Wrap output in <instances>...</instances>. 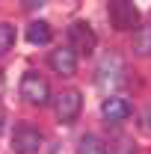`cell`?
Listing matches in <instances>:
<instances>
[{"label":"cell","instance_id":"1","mask_svg":"<svg viewBox=\"0 0 151 154\" xmlns=\"http://www.w3.org/2000/svg\"><path fill=\"white\" fill-rule=\"evenodd\" d=\"M21 95H24L27 104L42 107V104L51 101V86H48V80L39 74V71H27V74L21 77Z\"/></svg>","mask_w":151,"mask_h":154},{"label":"cell","instance_id":"2","mask_svg":"<svg viewBox=\"0 0 151 154\" xmlns=\"http://www.w3.org/2000/svg\"><path fill=\"white\" fill-rule=\"evenodd\" d=\"M68 48L74 51V54H83V57H89L95 51V45H98V38H95V30L86 24V21H74L71 27H68Z\"/></svg>","mask_w":151,"mask_h":154},{"label":"cell","instance_id":"3","mask_svg":"<svg viewBox=\"0 0 151 154\" xmlns=\"http://www.w3.org/2000/svg\"><path fill=\"white\" fill-rule=\"evenodd\" d=\"M110 24L116 30L128 33V30H133L139 24V9L133 3H128V0H113L110 3Z\"/></svg>","mask_w":151,"mask_h":154},{"label":"cell","instance_id":"4","mask_svg":"<svg viewBox=\"0 0 151 154\" xmlns=\"http://www.w3.org/2000/svg\"><path fill=\"white\" fill-rule=\"evenodd\" d=\"M54 110H57V119L59 122H74L80 110H83V95L77 89H62L54 101Z\"/></svg>","mask_w":151,"mask_h":154},{"label":"cell","instance_id":"5","mask_svg":"<svg viewBox=\"0 0 151 154\" xmlns=\"http://www.w3.org/2000/svg\"><path fill=\"white\" fill-rule=\"evenodd\" d=\"M42 148V134L33 125H18L12 134V151L15 154H39Z\"/></svg>","mask_w":151,"mask_h":154},{"label":"cell","instance_id":"6","mask_svg":"<svg viewBox=\"0 0 151 154\" xmlns=\"http://www.w3.org/2000/svg\"><path fill=\"white\" fill-rule=\"evenodd\" d=\"M122 74H125L122 59L116 57V54H107L104 62H101V68H98V83L104 89H119L122 86Z\"/></svg>","mask_w":151,"mask_h":154},{"label":"cell","instance_id":"7","mask_svg":"<svg viewBox=\"0 0 151 154\" xmlns=\"http://www.w3.org/2000/svg\"><path fill=\"white\" fill-rule=\"evenodd\" d=\"M48 65L62 77H71L77 71V54L68 48V45H62V48H54L51 51V57H48Z\"/></svg>","mask_w":151,"mask_h":154},{"label":"cell","instance_id":"8","mask_svg":"<svg viewBox=\"0 0 151 154\" xmlns=\"http://www.w3.org/2000/svg\"><path fill=\"white\" fill-rule=\"evenodd\" d=\"M131 113H133V107L125 98H107L104 107H101V116L107 122H125V119H131Z\"/></svg>","mask_w":151,"mask_h":154},{"label":"cell","instance_id":"9","mask_svg":"<svg viewBox=\"0 0 151 154\" xmlns=\"http://www.w3.org/2000/svg\"><path fill=\"white\" fill-rule=\"evenodd\" d=\"M133 54L136 57H151V24L139 27L133 33Z\"/></svg>","mask_w":151,"mask_h":154},{"label":"cell","instance_id":"10","mask_svg":"<svg viewBox=\"0 0 151 154\" xmlns=\"http://www.w3.org/2000/svg\"><path fill=\"white\" fill-rule=\"evenodd\" d=\"M51 36H54V33H51V27H48L45 21H33V24L27 27V42H30V45H48Z\"/></svg>","mask_w":151,"mask_h":154},{"label":"cell","instance_id":"11","mask_svg":"<svg viewBox=\"0 0 151 154\" xmlns=\"http://www.w3.org/2000/svg\"><path fill=\"white\" fill-rule=\"evenodd\" d=\"M77 154H107V145H104L98 136L86 134L80 142H77Z\"/></svg>","mask_w":151,"mask_h":154},{"label":"cell","instance_id":"12","mask_svg":"<svg viewBox=\"0 0 151 154\" xmlns=\"http://www.w3.org/2000/svg\"><path fill=\"white\" fill-rule=\"evenodd\" d=\"M12 45H15V27L12 24H0V57L9 54Z\"/></svg>","mask_w":151,"mask_h":154},{"label":"cell","instance_id":"13","mask_svg":"<svg viewBox=\"0 0 151 154\" xmlns=\"http://www.w3.org/2000/svg\"><path fill=\"white\" fill-rule=\"evenodd\" d=\"M113 154H139V148H136V142H133L131 136L122 134V136L113 142Z\"/></svg>","mask_w":151,"mask_h":154},{"label":"cell","instance_id":"14","mask_svg":"<svg viewBox=\"0 0 151 154\" xmlns=\"http://www.w3.org/2000/svg\"><path fill=\"white\" fill-rule=\"evenodd\" d=\"M139 125H142V131H145V134H151V104L139 113Z\"/></svg>","mask_w":151,"mask_h":154},{"label":"cell","instance_id":"15","mask_svg":"<svg viewBox=\"0 0 151 154\" xmlns=\"http://www.w3.org/2000/svg\"><path fill=\"white\" fill-rule=\"evenodd\" d=\"M3 125H6V116H3V110H0V134H3Z\"/></svg>","mask_w":151,"mask_h":154}]
</instances>
